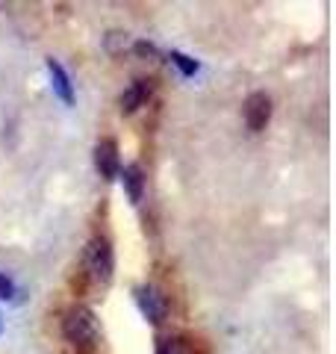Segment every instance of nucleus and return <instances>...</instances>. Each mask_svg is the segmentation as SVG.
Returning a JSON list of instances; mask_svg holds the SVG:
<instances>
[{
    "label": "nucleus",
    "mask_w": 336,
    "mask_h": 354,
    "mask_svg": "<svg viewBox=\"0 0 336 354\" xmlns=\"http://www.w3.org/2000/svg\"><path fill=\"white\" fill-rule=\"evenodd\" d=\"M168 59H171V65H177V68H180V74L183 77H195L198 74V59H192V57H186V53H180V50H171L168 53Z\"/></svg>",
    "instance_id": "11"
},
{
    "label": "nucleus",
    "mask_w": 336,
    "mask_h": 354,
    "mask_svg": "<svg viewBox=\"0 0 336 354\" xmlns=\"http://www.w3.org/2000/svg\"><path fill=\"white\" fill-rule=\"evenodd\" d=\"M153 88H156V80H151V77H136L124 92L118 95V109H121V115H133L136 109H142L144 104L151 101V95H153Z\"/></svg>",
    "instance_id": "5"
},
{
    "label": "nucleus",
    "mask_w": 336,
    "mask_h": 354,
    "mask_svg": "<svg viewBox=\"0 0 336 354\" xmlns=\"http://www.w3.org/2000/svg\"><path fill=\"white\" fill-rule=\"evenodd\" d=\"M118 177H121V183H124L130 201H133V204H142L144 186H148V177H144L142 165H139V162H130V165H124V169L118 171Z\"/></svg>",
    "instance_id": "8"
},
{
    "label": "nucleus",
    "mask_w": 336,
    "mask_h": 354,
    "mask_svg": "<svg viewBox=\"0 0 336 354\" xmlns=\"http://www.w3.org/2000/svg\"><path fill=\"white\" fill-rule=\"evenodd\" d=\"M133 50H136V57H142V59H156L160 57V50H156V44L153 41H133Z\"/></svg>",
    "instance_id": "12"
},
{
    "label": "nucleus",
    "mask_w": 336,
    "mask_h": 354,
    "mask_svg": "<svg viewBox=\"0 0 336 354\" xmlns=\"http://www.w3.org/2000/svg\"><path fill=\"white\" fill-rule=\"evenodd\" d=\"M12 295H15V283H12V278L0 272V298H12Z\"/></svg>",
    "instance_id": "13"
},
{
    "label": "nucleus",
    "mask_w": 336,
    "mask_h": 354,
    "mask_svg": "<svg viewBox=\"0 0 336 354\" xmlns=\"http://www.w3.org/2000/svg\"><path fill=\"white\" fill-rule=\"evenodd\" d=\"M83 269H86V278L95 286H100V290H106L112 283V274H115V251H112V242L104 234H95L86 242Z\"/></svg>",
    "instance_id": "2"
},
{
    "label": "nucleus",
    "mask_w": 336,
    "mask_h": 354,
    "mask_svg": "<svg viewBox=\"0 0 336 354\" xmlns=\"http://www.w3.org/2000/svg\"><path fill=\"white\" fill-rule=\"evenodd\" d=\"M48 74H50L53 95L59 97L65 106H71V104H74V83H71L68 71L62 68V62H59V59H53V57H48Z\"/></svg>",
    "instance_id": "7"
},
{
    "label": "nucleus",
    "mask_w": 336,
    "mask_h": 354,
    "mask_svg": "<svg viewBox=\"0 0 336 354\" xmlns=\"http://www.w3.org/2000/svg\"><path fill=\"white\" fill-rule=\"evenodd\" d=\"M272 95L268 92H251L248 97H245V124H248L251 133H263L268 127V121H272Z\"/></svg>",
    "instance_id": "4"
},
{
    "label": "nucleus",
    "mask_w": 336,
    "mask_h": 354,
    "mask_svg": "<svg viewBox=\"0 0 336 354\" xmlns=\"http://www.w3.org/2000/svg\"><path fill=\"white\" fill-rule=\"evenodd\" d=\"M62 337L71 348L92 354L100 346V319L92 307L86 304H71L62 316Z\"/></svg>",
    "instance_id": "1"
},
{
    "label": "nucleus",
    "mask_w": 336,
    "mask_h": 354,
    "mask_svg": "<svg viewBox=\"0 0 336 354\" xmlns=\"http://www.w3.org/2000/svg\"><path fill=\"white\" fill-rule=\"evenodd\" d=\"M0 334H3V316H0Z\"/></svg>",
    "instance_id": "14"
},
{
    "label": "nucleus",
    "mask_w": 336,
    "mask_h": 354,
    "mask_svg": "<svg viewBox=\"0 0 336 354\" xmlns=\"http://www.w3.org/2000/svg\"><path fill=\"white\" fill-rule=\"evenodd\" d=\"M95 169L104 180H115L118 171H121V157H118V142L112 136L97 139L95 145Z\"/></svg>",
    "instance_id": "6"
},
{
    "label": "nucleus",
    "mask_w": 336,
    "mask_h": 354,
    "mask_svg": "<svg viewBox=\"0 0 336 354\" xmlns=\"http://www.w3.org/2000/svg\"><path fill=\"white\" fill-rule=\"evenodd\" d=\"M156 354H195V348L186 337H165L156 342Z\"/></svg>",
    "instance_id": "10"
},
{
    "label": "nucleus",
    "mask_w": 336,
    "mask_h": 354,
    "mask_svg": "<svg viewBox=\"0 0 336 354\" xmlns=\"http://www.w3.org/2000/svg\"><path fill=\"white\" fill-rule=\"evenodd\" d=\"M133 295H136V304L142 310V316L148 319L151 325H162L168 319V295L156 283H142V286H136Z\"/></svg>",
    "instance_id": "3"
},
{
    "label": "nucleus",
    "mask_w": 336,
    "mask_h": 354,
    "mask_svg": "<svg viewBox=\"0 0 336 354\" xmlns=\"http://www.w3.org/2000/svg\"><path fill=\"white\" fill-rule=\"evenodd\" d=\"M130 48V32L127 30H109L104 36V50L112 53V57H118V53H124Z\"/></svg>",
    "instance_id": "9"
}]
</instances>
